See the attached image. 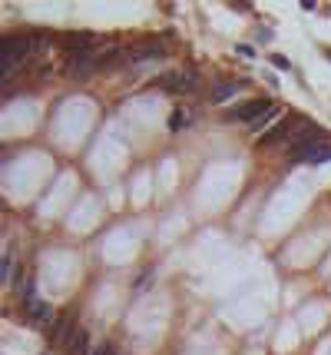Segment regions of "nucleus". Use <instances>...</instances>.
<instances>
[{
	"label": "nucleus",
	"instance_id": "1",
	"mask_svg": "<svg viewBox=\"0 0 331 355\" xmlns=\"http://www.w3.org/2000/svg\"><path fill=\"white\" fill-rule=\"evenodd\" d=\"M40 44H43V40H37V37H20V33L4 37V67H0V76H4V80H10V76L27 64L30 50H33V47H40Z\"/></svg>",
	"mask_w": 331,
	"mask_h": 355
},
{
	"label": "nucleus",
	"instance_id": "2",
	"mask_svg": "<svg viewBox=\"0 0 331 355\" xmlns=\"http://www.w3.org/2000/svg\"><path fill=\"white\" fill-rule=\"evenodd\" d=\"M275 107L272 100H265V96H255V100H245V103H238V107H232L229 113H225V120H232V123H255L258 116H265L269 110Z\"/></svg>",
	"mask_w": 331,
	"mask_h": 355
},
{
	"label": "nucleus",
	"instance_id": "3",
	"mask_svg": "<svg viewBox=\"0 0 331 355\" xmlns=\"http://www.w3.org/2000/svg\"><path fill=\"white\" fill-rule=\"evenodd\" d=\"M292 159H298V163H331V136L325 133L318 140H312L298 153H292Z\"/></svg>",
	"mask_w": 331,
	"mask_h": 355
},
{
	"label": "nucleus",
	"instance_id": "4",
	"mask_svg": "<svg viewBox=\"0 0 331 355\" xmlns=\"http://www.w3.org/2000/svg\"><path fill=\"white\" fill-rule=\"evenodd\" d=\"M163 57V47L159 44H143V47H133V50L123 53L126 64H139V60H159Z\"/></svg>",
	"mask_w": 331,
	"mask_h": 355
},
{
	"label": "nucleus",
	"instance_id": "5",
	"mask_svg": "<svg viewBox=\"0 0 331 355\" xmlns=\"http://www.w3.org/2000/svg\"><path fill=\"white\" fill-rule=\"evenodd\" d=\"M93 44H96V37H93V33H86V30H83V33H67V37H63V47H67L70 53H76V50L90 53V50H93Z\"/></svg>",
	"mask_w": 331,
	"mask_h": 355
},
{
	"label": "nucleus",
	"instance_id": "6",
	"mask_svg": "<svg viewBox=\"0 0 331 355\" xmlns=\"http://www.w3.org/2000/svg\"><path fill=\"white\" fill-rule=\"evenodd\" d=\"M76 329V325H73ZM73 329H70V312H63V316H56L50 322V339L53 342H67L70 336H73Z\"/></svg>",
	"mask_w": 331,
	"mask_h": 355
},
{
	"label": "nucleus",
	"instance_id": "7",
	"mask_svg": "<svg viewBox=\"0 0 331 355\" xmlns=\"http://www.w3.org/2000/svg\"><path fill=\"white\" fill-rule=\"evenodd\" d=\"M67 355H90V339H86V332L76 325L73 329V336L67 339Z\"/></svg>",
	"mask_w": 331,
	"mask_h": 355
},
{
	"label": "nucleus",
	"instance_id": "8",
	"mask_svg": "<svg viewBox=\"0 0 331 355\" xmlns=\"http://www.w3.org/2000/svg\"><path fill=\"white\" fill-rule=\"evenodd\" d=\"M281 140L288 143V123H275V127H269L262 136H258V146H275Z\"/></svg>",
	"mask_w": 331,
	"mask_h": 355
},
{
	"label": "nucleus",
	"instance_id": "9",
	"mask_svg": "<svg viewBox=\"0 0 331 355\" xmlns=\"http://www.w3.org/2000/svg\"><path fill=\"white\" fill-rule=\"evenodd\" d=\"M278 116H281V107L275 103V107H272V110H269L265 116H258V120L252 123V130H258V136H262V133H265L269 127H275V120H278Z\"/></svg>",
	"mask_w": 331,
	"mask_h": 355
},
{
	"label": "nucleus",
	"instance_id": "10",
	"mask_svg": "<svg viewBox=\"0 0 331 355\" xmlns=\"http://www.w3.org/2000/svg\"><path fill=\"white\" fill-rule=\"evenodd\" d=\"M235 93H238V83H222V87L212 90V103H222V100H229V96H235Z\"/></svg>",
	"mask_w": 331,
	"mask_h": 355
},
{
	"label": "nucleus",
	"instance_id": "11",
	"mask_svg": "<svg viewBox=\"0 0 331 355\" xmlns=\"http://www.w3.org/2000/svg\"><path fill=\"white\" fill-rule=\"evenodd\" d=\"M189 123H192V113H189V110H175L172 120H169V127H172V130H182V127H189Z\"/></svg>",
	"mask_w": 331,
	"mask_h": 355
},
{
	"label": "nucleus",
	"instance_id": "12",
	"mask_svg": "<svg viewBox=\"0 0 331 355\" xmlns=\"http://www.w3.org/2000/svg\"><path fill=\"white\" fill-rule=\"evenodd\" d=\"M272 64H275L278 70H292V64H288V57H281V53H275V57H272Z\"/></svg>",
	"mask_w": 331,
	"mask_h": 355
},
{
	"label": "nucleus",
	"instance_id": "13",
	"mask_svg": "<svg viewBox=\"0 0 331 355\" xmlns=\"http://www.w3.org/2000/svg\"><path fill=\"white\" fill-rule=\"evenodd\" d=\"M90 355H116V352H113V349H109V345H100V349H93V352H90Z\"/></svg>",
	"mask_w": 331,
	"mask_h": 355
}]
</instances>
